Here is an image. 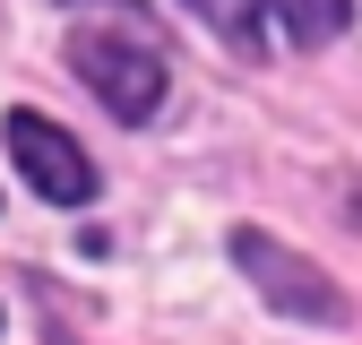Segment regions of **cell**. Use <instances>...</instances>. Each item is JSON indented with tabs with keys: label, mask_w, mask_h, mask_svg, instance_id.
<instances>
[{
	"label": "cell",
	"mask_w": 362,
	"mask_h": 345,
	"mask_svg": "<svg viewBox=\"0 0 362 345\" xmlns=\"http://www.w3.org/2000/svg\"><path fill=\"white\" fill-rule=\"evenodd\" d=\"M9 164L52 207H86V199H95V164H86L78 139H69L61 121H43V112H9Z\"/></svg>",
	"instance_id": "obj_3"
},
{
	"label": "cell",
	"mask_w": 362,
	"mask_h": 345,
	"mask_svg": "<svg viewBox=\"0 0 362 345\" xmlns=\"http://www.w3.org/2000/svg\"><path fill=\"white\" fill-rule=\"evenodd\" d=\"M190 9L233 43V52H259V35H267V0H190Z\"/></svg>",
	"instance_id": "obj_4"
},
{
	"label": "cell",
	"mask_w": 362,
	"mask_h": 345,
	"mask_svg": "<svg viewBox=\"0 0 362 345\" xmlns=\"http://www.w3.org/2000/svg\"><path fill=\"white\" fill-rule=\"evenodd\" d=\"M69 9V69L86 78L112 121H156L173 61H164V26L139 9V0H61Z\"/></svg>",
	"instance_id": "obj_1"
},
{
	"label": "cell",
	"mask_w": 362,
	"mask_h": 345,
	"mask_svg": "<svg viewBox=\"0 0 362 345\" xmlns=\"http://www.w3.org/2000/svg\"><path fill=\"white\" fill-rule=\"evenodd\" d=\"M233 259H242V276L276 302L285 320H328V328H345V293H337L320 268H302L276 233H250V225H242V233H233Z\"/></svg>",
	"instance_id": "obj_2"
},
{
	"label": "cell",
	"mask_w": 362,
	"mask_h": 345,
	"mask_svg": "<svg viewBox=\"0 0 362 345\" xmlns=\"http://www.w3.org/2000/svg\"><path fill=\"white\" fill-rule=\"evenodd\" d=\"M267 9L285 18V35H293V43H337V35H345V18H354L345 0H267Z\"/></svg>",
	"instance_id": "obj_5"
}]
</instances>
